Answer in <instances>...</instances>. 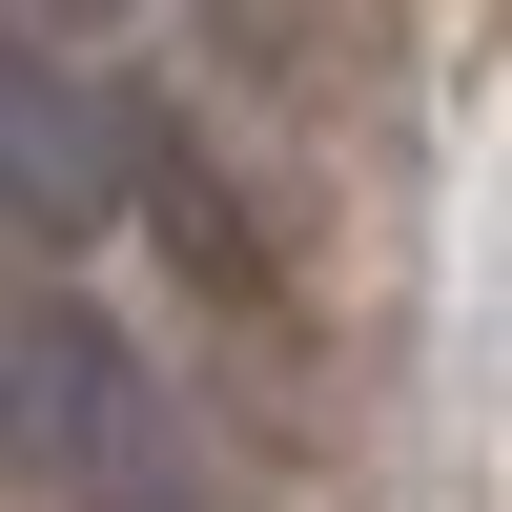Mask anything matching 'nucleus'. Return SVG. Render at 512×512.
Wrapping results in <instances>:
<instances>
[{
    "mask_svg": "<svg viewBox=\"0 0 512 512\" xmlns=\"http://www.w3.org/2000/svg\"><path fill=\"white\" fill-rule=\"evenodd\" d=\"M0 390H41V451H62L103 512H144V492H164V390H144V349H123L103 308H41Z\"/></svg>",
    "mask_w": 512,
    "mask_h": 512,
    "instance_id": "nucleus-1",
    "label": "nucleus"
},
{
    "mask_svg": "<svg viewBox=\"0 0 512 512\" xmlns=\"http://www.w3.org/2000/svg\"><path fill=\"white\" fill-rule=\"evenodd\" d=\"M0 205H21L41 246H82V226L123 205V123H103V82L21 62V41H0Z\"/></svg>",
    "mask_w": 512,
    "mask_h": 512,
    "instance_id": "nucleus-2",
    "label": "nucleus"
},
{
    "mask_svg": "<svg viewBox=\"0 0 512 512\" xmlns=\"http://www.w3.org/2000/svg\"><path fill=\"white\" fill-rule=\"evenodd\" d=\"M0 451H21V390H0Z\"/></svg>",
    "mask_w": 512,
    "mask_h": 512,
    "instance_id": "nucleus-3",
    "label": "nucleus"
},
{
    "mask_svg": "<svg viewBox=\"0 0 512 512\" xmlns=\"http://www.w3.org/2000/svg\"><path fill=\"white\" fill-rule=\"evenodd\" d=\"M62 21H82V0H62Z\"/></svg>",
    "mask_w": 512,
    "mask_h": 512,
    "instance_id": "nucleus-4",
    "label": "nucleus"
}]
</instances>
